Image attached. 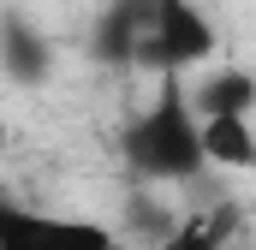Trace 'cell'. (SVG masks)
I'll return each instance as SVG.
<instances>
[{
  "mask_svg": "<svg viewBox=\"0 0 256 250\" xmlns=\"http://www.w3.org/2000/svg\"><path fill=\"white\" fill-rule=\"evenodd\" d=\"M126 155L143 179H185V173L202 167L196 114H191V96L179 90V78H161L155 108L126 131Z\"/></svg>",
  "mask_w": 256,
  "mask_h": 250,
  "instance_id": "obj_1",
  "label": "cell"
},
{
  "mask_svg": "<svg viewBox=\"0 0 256 250\" xmlns=\"http://www.w3.org/2000/svg\"><path fill=\"white\" fill-rule=\"evenodd\" d=\"M0 250H120V238L84 214H36L0 202Z\"/></svg>",
  "mask_w": 256,
  "mask_h": 250,
  "instance_id": "obj_2",
  "label": "cell"
},
{
  "mask_svg": "<svg viewBox=\"0 0 256 250\" xmlns=\"http://www.w3.org/2000/svg\"><path fill=\"white\" fill-rule=\"evenodd\" d=\"M143 42L155 48L161 72H185V66L208 60L214 54V24L196 12L191 0H149V24H143Z\"/></svg>",
  "mask_w": 256,
  "mask_h": 250,
  "instance_id": "obj_3",
  "label": "cell"
},
{
  "mask_svg": "<svg viewBox=\"0 0 256 250\" xmlns=\"http://www.w3.org/2000/svg\"><path fill=\"white\" fill-rule=\"evenodd\" d=\"M196 143H202V167L256 173V125L250 120H196Z\"/></svg>",
  "mask_w": 256,
  "mask_h": 250,
  "instance_id": "obj_4",
  "label": "cell"
},
{
  "mask_svg": "<svg viewBox=\"0 0 256 250\" xmlns=\"http://www.w3.org/2000/svg\"><path fill=\"white\" fill-rule=\"evenodd\" d=\"M250 108H256V78L250 72H214L208 84L191 90L196 120H250Z\"/></svg>",
  "mask_w": 256,
  "mask_h": 250,
  "instance_id": "obj_5",
  "label": "cell"
},
{
  "mask_svg": "<svg viewBox=\"0 0 256 250\" xmlns=\"http://www.w3.org/2000/svg\"><path fill=\"white\" fill-rule=\"evenodd\" d=\"M0 48H6V66H12L24 84H30V78L42 72V60H48V48L36 42V30H30V24H6V30H0Z\"/></svg>",
  "mask_w": 256,
  "mask_h": 250,
  "instance_id": "obj_6",
  "label": "cell"
},
{
  "mask_svg": "<svg viewBox=\"0 0 256 250\" xmlns=\"http://www.w3.org/2000/svg\"><path fill=\"white\" fill-rule=\"evenodd\" d=\"M161 250H220V232H214V226H202V220H191V226H179Z\"/></svg>",
  "mask_w": 256,
  "mask_h": 250,
  "instance_id": "obj_7",
  "label": "cell"
},
{
  "mask_svg": "<svg viewBox=\"0 0 256 250\" xmlns=\"http://www.w3.org/2000/svg\"><path fill=\"white\" fill-rule=\"evenodd\" d=\"M0 149H6V120H0Z\"/></svg>",
  "mask_w": 256,
  "mask_h": 250,
  "instance_id": "obj_8",
  "label": "cell"
}]
</instances>
